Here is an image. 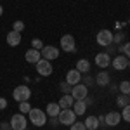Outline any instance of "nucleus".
<instances>
[{"label": "nucleus", "mask_w": 130, "mask_h": 130, "mask_svg": "<svg viewBox=\"0 0 130 130\" xmlns=\"http://www.w3.org/2000/svg\"><path fill=\"white\" fill-rule=\"evenodd\" d=\"M28 116H30V121L33 125H37V127H43L47 123V113L38 109V108H31Z\"/></svg>", "instance_id": "f257e3e1"}, {"label": "nucleus", "mask_w": 130, "mask_h": 130, "mask_svg": "<svg viewBox=\"0 0 130 130\" xmlns=\"http://www.w3.org/2000/svg\"><path fill=\"white\" fill-rule=\"evenodd\" d=\"M57 120H59L61 125H73L75 121H76V115H75V111L71 109V108H66V109H61V113L57 115Z\"/></svg>", "instance_id": "f03ea898"}, {"label": "nucleus", "mask_w": 130, "mask_h": 130, "mask_svg": "<svg viewBox=\"0 0 130 130\" xmlns=\"http://www.w3.org/2000/svg\"><path fill=\"white\" fill-rule=\"evenodd\" d=\"M12 97H14V101H18V102L30 101V97H31L30 87H28V85H19V87H16L14 92H12Z\"/></svg>", "instance_id": "7ed1b4c3"}, {"label": "nucleus", "mask_w": 130, "mask_h": 130, "mask_svg": "<svg viewBox=\"0 0 130 130\" xmlns=\"http://www.w3.org/2000/svg\"><path fill=\"white\" fill-rule=\"evenodd\" d=\"M71 95H73L75 101H85L87 95H89V87L83 85V83H76V85H73V89H71Z\"/></svg>", "instance_id": "20e7f679"}, {"label": "nucleus", "mask_w": 130, "mask_h": 130, "mask_svg": "<svg viewBox=\"0 0 130 130\" xmlns=\"http://www.w3.org/2000/svg\"><path fill=\"white\" fill-rule=\"evenodd\" d=\"M35 68H37V73L40 75V76H50L52 75V64H50V61H47V59H43L42 57L37 64H35Z\"/></svg>", "instance_id": "39448f33"}, {"label": "nucleus", "mask_w": 130, "mask_h": 130, "mask_svg": "<svg viewBox=\"0 0 130 130\" xmlns=\"http://www.w3.org/2000/svg\"><path fill=\"white\" fill-rule=\"evenodd\" d=\"M26 125H28V121H26V118H24V115H23V113L12 115V118H10V128H14V130H24V128H26Z\"/></svg>", "instance_id": "423d86ee"}, {"label": "nucleus", "mask_w": 130, "mask_h": 130, "mask_svg": "<svg viewBox=\"0 0 130 130\" xmlns=\"http://www.w3.org/2000/svg\"><path fill=\"white\" fill-rule=\"evenodd\" d=\"M42 57L47 61H54L59 57V49L57 47H54V45H43V49L40 50Z\"/></svg>", "instance_id": "0eeeda50"}, {"label": "nucleus", "mask_w": 130, "mask_h": 130, "mask_svg": "<svg viewBox=\"0 0 130 130\" xmlns=\"http://www.w3.org/2000/svg\"><path fill=\"white\" fill-rule=\"evenodd\" d=\"M95 40H97V43H99V45L108 47V45H111V43H113V33H111L109 30H101L99 33H97V37H95Z\"/></svg>", "instance_id": "6e6552de"}, {"label": "nucleus", "mask_w": 130, "mask_h": 130, "mask_svg": "<svg viewBox=\"0 0 130 130\" xmlns=\"http://www.w3.org/2000/svg\"><path fill=\"white\" fill-rule=\"evenodd\" d=\"M61 49L64 50V52H75L76 43H75L73 35H64V37L61 38Z\"/></svg>", "instance_id": "1a4fd4ad"}, {"label": "nucleus", "mask_w": 130, "mask_h": 130, "mask_svg": "<svg viewBox=\"0 0 130 130\" xmlns=\"http://www.w3.org/2000/svg\"><path fill=\"white\" fill-rule=\"evenodd\" d=\"M104 121H106L108 127H116V125L121 121V113H118V111H111V113H108V115L104 116Z\"/></svg>", "instance_id": "9d476101"}, {"label": "nucleus", "mask_w": 130, "mask_h": 130, "mask_svg": "<svg viewBox=\"0 0 130 130\" xmlns=\"http://www.w3.org/2000/svg\"><path fill=\"white\" fill-rule=\"evenodd\" d=\"M113 68L116 71H121V70H125V68H128V57H125L123 54L121 56H116L113 59Z\"/></svg>", "instance_id": "9b49d317"}, {"label": "nucleus", "mask_w": 130, "mask_h": 130, "mask_svg": "<svg viewBox=\"0 0 130 130\" xmlns=\"http://www.w3.org/2000/svg\"><path fill=\"white\" fill-rule=\"evenodd\" d=\"M111 62V57L108 52H99L97 56H95V64L99 66V68H108Z\"/></svg>", "instance_id": "f8f14e48"}, {"label": "nucleus", "mask_w": 130, "mask_h": 130, "mask_svg": "<svg viewBox=\"0 0 130 130\" xmlns=\"http://www.w3.org/2000/svg\"><path fill=\"white\" fill-rule=\"evenodd\" d=\"M7 43H9L10 47H18L21 43V33L19 31H14V30H10L9 33H7Z\"/></svg>", "instance_id": "ddd939ff"}, {"label": "nucleus", "mask_w": 130, "mask_h": 130, "mask_svg": "<svg viewBox=\"0 0 130 130\" xmlns=\"http://www.w3.org/2000/svg\"><path fill=\"white\" fill-rule=\"evenodd\" d=\"M80 80H82V73H80V71L70 70L68 73H66V82L70 83L71 87H73V85H76V83H80Z\"/></svg>", "instance_id": "4468645a"}, {"label": "nucleus", "mask_w": 130, "mask_h": 130, "mask_svg": "<svg viewBox=\"0 0 130 130\" xmlns=\"http://www.w3.org/2000/svg\"><path fill=\"white\" fill-rule=\"evenodd\" d=\"M24 59L28 61V62H33V64H37V62L42 59L40 50H37V49H30V50H26V54H24Z\"/></svg>", "instance_id": "2eb2a0df"}, {"label": "nucleus", "mask_w": 130, "mask_h": 130, "mask_svg": "<svg viewBox=\"0 0 130 130\" xmlns=\"http://www.w3.org/2000/svg\"><path fill=\"white\" fill-rule=\"evenodd\" d=\"M59 108L61 109H66V108H73V104H75V99H73V95L71 94H64L62 97L59 99Z\"/></svg>", "instance_id": "dca6fc26"}, {"label": "nucleus", "mask_w": 130, "mask_h": 130, "mask_svg": "<svg viewBox=\"0 0 130 130\" xmlns=\"http://www.w3.org/2000/svg\"><path fill=\"white\" fill-rule=\"evenodd\" d=\"M45 113L49 115L50 118H57V115L61 113V108L57 102H49L47 104V108H45Z\"/></svg>", "instance_id": "f3484780"}, {"label": "nucleus", "mask_w": 130, "mask_h": 130, "mask_svg": "<svg viewBox=\"0 0 130 130\" xmlns=\"http://www.w3.org/2000/svg\"><path fill=\"white\" fill-rule=\"evenodd\" d=\"M94 82H95L97 85H101V87H106V85H109V75H108L106 71H101L99 75L94 78Z\"/></svg>", "instance_id": "a211bd4d"}, {"label": "nucleus", "mask_w": 130, "mask_h": 130, "mask_svg": "<svg viewBox=\"0 0 130 130\" xmlns=\"http://www.w3.org/2000/svg\"><path fill=\"white\" fill-rule=\"evenodd\" d=\"M73 111H75L76 116H78V115H83V113L87 111V104H85V101H75V104H73Z\"/></svg>", "instance_id": "6ab92c4d"}, {"label": "nucleus", "mask_w": 130, "mask_h": 130, "mask_svg": "<svg viewBox=\"0 0 130 130\" xmlns=\"http://www.w3.org/2000/svg\"><path fill=\"white\" fill-rule=\"evenodd\" d=\"M83 123H85V127H87V130H95L97 127H99V120H97L95 116H87Z\"/></svg>", "instance_id": "aec40b11"}, {"label": "nucleus", "mask_w": 130, "mask_h": 130, "mask_svg": "<svg viewBox=\"0 0 130 130\" xmlns=\"http://www.w3.org/2000/svg\"><path fill=\"white\" fill-rule=\"evenodd\" d=\"M75 70L80 71V73H89L90 71V62L87 59H80L76 62V68H75Z\"/></svg>", "instance_id": "412c9836"}, {"label": "nucleus", "mask_w": 130, "mask_h": 130, "mask_svg": "<svg viewBox=\"0 0 130 130\" xmlns=\"http://www.w3.org/2000/svg\"><path fill=\"white\" fill-rule=\"evenodd\" d=\"M116 104H118V108H125L127 104H130V99L127 94H120L118 97H116Z\"/></svg>", "instance_id": "4be33fe9"}, {"label": "nucleus", "mask_w": 130, "mask_h": 130, "mask_svg": "<svg viewBox=\"0 0 130 130\" xmlns=\"http://www.w3.org/2000/svg\"><path fill=\"white\" fill-rule=\"evenodd\" d=\"M121 120L130 123V104H127L125 108H121Z\"/></svg>", "instance_id": "5701e85b"}, {"label": "nucleus", "mask_w": 130, "mask_h": 130, "mask_svg": "<svg viewBox=\"0 0 130 130\" xmlns=\"http://www.w3.org/2000/svg\"><path fill=\"white\" fill-rule=\"evenodd\" d=\"M120 92L121 94H127V95L130 94V82L128 80H123L120 83Z\"/></svg>", "instance_id": "b1692460"}, {"label": "nucleus", "mask_w": 130, "mask_h": 130, "mask_svg": "<svg viewBox=\"0 0 130 130\" xmlns=\"http://www.w3.org/2000/svg\"><path fill=\"white\" fill-rule=\"evenodd\" d=\"M31 106H30V101H23V102H19V111L24 115V113H30Z\"/></svg>", "instance_id": "393cba45"}, {"label": "nucleus", "mask_w": 130, "mask_h": 130, "mask_svg": "<svg viewBox=\"0 0 130 130\" xmlns=\"http://www.w3.org/2000/svg\"><path fill=\"white\" fill-rule=\"evenodd\" d=\"M70 130H87L83 121H75L73 125H70Z\"/></svg>", "instance_id": "a878e982"}, {"label": "nucleus", "mask_w": 130, "mask_h": 130, "mask_svg": "<svg viewBox=\"0 0 130 130\" xmlns=\"http://www.w3.org/2000/svg\"><path fill=\"white\" fill-rule=\"evenodd\" d=\"M120 52H123V56L130 59V42H127L125 45H121V47H120Z\"/></svg>", "instance_id": "bb28decb"}, {"label": "nucleus", "mask_w": 130, "mask_h": 130, "mask_svg": "<svg viewBox=\"0 0 130 130\" xmlns=\"http://www.w3.org/2000/svg\"><path fill=\"white\" fill-rule=\"evenodd\" d=\"M12 30L14 31H23L24 30V23H23V21H14V24H12Z\"/></svg>", "instance_id": "cd10ccee"}, {"label": "nucleus", "mask_w": 130, "mask_h": 130, "mask_svg": "<svg viewBox=\"0 0 130 130\" xmlns=\"http://www.w3.org/2000/svg\"><path fill=\"white\" fill-rule=\"evenodd\" d=\"M31 49L42 50V49H43V45H42V40H38V38H33V40H31Z\"/></svg>", "instance_id": "c85d7f7f"}, {"label": "nucleus", "mask_w": 130, "mask_h": 130, "mask_svg": "<svg viewBox=\"0 0 130 130\" xmlns=\"http://www.w3.org/2000/svg\"><path fill=\"white\" fill-rule=\"evenodd\" d=\"M70 87H71V85H70V83H68L66 80H64L62 83H61V90H62L64 94H70Z\"/></svg>", "instance_id": "c756f323"}, {"label": "nucleus", "mask_w": 130, "mask_h": 130, "mask_svg": "<svg viewBox=\"0 0 130 130\" xmlns=\"http://www.w3.org/2000/svg\"><path fill=\"white\" fill-rule=\"evenodd\" d=\"M92 83H95L94 78H92V76H85V83H83V85H87V87H89V85H92Z\"/></svg>", "instance_id": "7c9ffc66"}, {"label": "nucleus", "mask_w": 130, "mask_h": 130, "mask_svg": "<svg viewBox=\"0 0 130 130\" xmlns=\"http://www.w3.org/2000/svg\"><path fill=\"white\" fill-rule=\"evenodd\" d=\"M5 108H7V99L0 97V109H5Z\"/></svg>", "instance_id": "2f4dec72"}, {"label": "nucleus", "mask_w": 130, "mask_h": 130, "mask_svg": "<svg viewBox=\"0 0 130 130\" xmlns=\"http://www.w3.org/2000/svg\"><path fill=\"white\" fill-rule=\"evenodd\" d=\"M0 130H10V123H0Z\"/></svg>", "instance_id": "473e14b6"}, {"label": "nucleus", "mask_w": 130, "mask_h": 130, "mask_svg": "<svg viewBox=\"0 0 130 130\" xmlns=\"http://www.w3.org/2000/svg\"><path fill=\"white\" fill-rule=\"evenodd\" d=\"M50 125H52V127H57V125H61V123H59L57 118H50Z\"/></svg>", "instance_id": "72a5a7b5"}, {"label": "nucleus", "mask_w": 130, "mask_h": 130, "mask_svg": "<svg viewBox=\"0 0 130 130\" xmlns=\"http://www.w3.org/2000/svg\"><path fill=\"white\" fill-rule=\"evenodd\" d=\"M2 14H4V9H2V5H0V16H2Z\"/></svg>", "instance_id": "f704fd0d"}, {"label": "nucleus", "mask_w": 130, "mask_h": 130, "mask_svg": "<svg viewBox=\"0 0 130 130\" xmlns=\"http://www.w3.org/2000/svg\"><path fill=\"white\" fill-rule=\"evenodd\" d=\"M128 68H130V59H128Z\"/></svg>", "instance_id": "c9c22d12"}, {"label": "nucleus", "mask_w": 130, "mask_h": 130, "mask_svg": "<svg viewBox=\"0 0 130 130\" xmlns=\"http://www.w3.org/2000/svg\"><path fill=\"white\" fill-rule=\"evenodd\" d=\"M128 99H130V94H128Z\"/></svg>", "instance_id": "e433bc0d"}, {"label": "nucleus", "mask_w": 130, "mask_h": 130, "mask_svg": "<svg viewBox=\"0 0 130 130\" xmlns=\"http://www.w3.org/2000/svg\"><path fill=\"white\" fill-rule=\"evenodd\" d=\"M10 130H14V128H10Z\"/></svg>", "instance_id": "4c0bfd02"}, {"label": "nucleus", "mask_w": 130, "mask_h": 130, "mask_svg": "<svg viewBox=\"0 0 130 130\" xmlns=\"http://www.w3.org/2000/svg\"><path fill=\"white\" fill-rule=\"evenodd\" d=\"M24 130H26V128H24Z\"/></svg>", "instance_id": "58836bf2"}]
</instances>
